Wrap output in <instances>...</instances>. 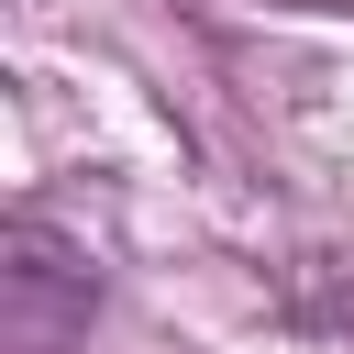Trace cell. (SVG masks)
Returning a JSON list of instances; mask_svg holds the SVG:
<instances>
[{
	"label": "cell",
	"instance_id": "obj_1",
	"mask_svg": "<svg viewBox=\"0 0 354 354\" xmlns=\"http://www.w3.org/2000/svg\"><path fill=\"white\" fill-rule=\"evenodd\" d=\"M0 254H11V266H0V277H11V332H22V343H66V332L88 321V266H77L44 221H11Z\"/></svg>",
	"mask_w": 354,
	"mask_h": 354
}]
</instances>
